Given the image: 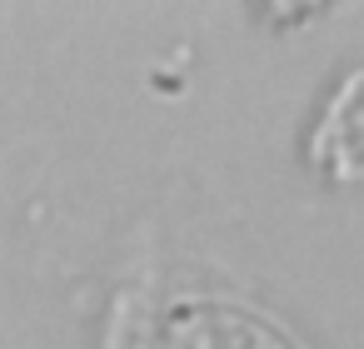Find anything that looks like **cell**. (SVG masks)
<instances>
[{"label": "cell", "instance_id": "1", "mask_svg": "<svg viewBox=\"0 0 364 349\" xmlns=\"http://www.w3.org/2000/svg\"><path fill=\"white\" fill-rule=\"evenodd\" d=\"M165 349H304V344L250 304L220 294H185L165 314Z\"/></svg>", "mask_w": 364, "mask_h": 349}, {"label": "cell", "instance_id": "2", "mask_svg": "<svg viewBox=\"0 0 364 349\" xmlns=\"http://www.w3.org/2000/svg\"><path fill=\"white\" fill-rule=\"evenodd\" d=\"M304 160L329 185L364 180V65H354L324 100V115L314 120L304 145Z\"/></svg>", "mask_w": 364, "mask_h": 349}]
</instances>
